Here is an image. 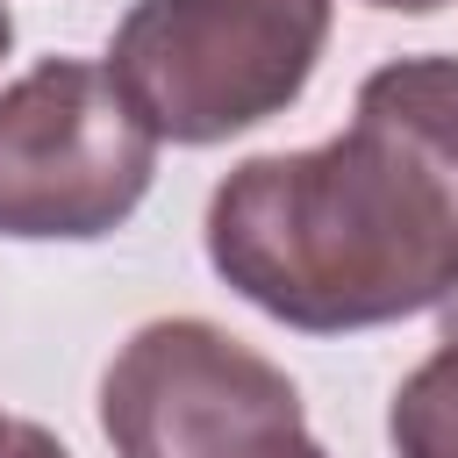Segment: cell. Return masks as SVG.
Segmentation results:
<instances>
[{"mask_svg":"<svg viewBox=\"0 0 458 458\" xmlns=\"http://www.w3.org/2000/svg\"><path fill=\"white\" fill-rule=\"evenodd\" d=\"M208 265L308 336L437 308L458 272V57H394L344 136L243 157L208 193Z\"/></svg>","mask_w":458,"mask_h":458,"instance_id":"obj_1","label":"cell"},{"mask_svg":"<svg viewBox=\"0 0 458 458\" xmlns=\"http://www.w3.org/2000/svg\"><path fill=\"white\" fill-rule=\"evenodd\" d=\"M329 43V0H136L107 72L157 143H229L286 114Z\"/></svg>","mask_w":458,"mask_h":458,"instance_id":"obj_2","label":"cell"},{"mask_svg":"<svg viewBox=\"0 0 458 458\" xmlns=\"http://www.w3.org/2000/svg\"><path fill=\"white\" fill-rule=\"evenodd\" d=\"M157 136L107 64L43 57L0 86V236L93 243L150 193Z\"/></svg>","mask_w":458,"mask_h":458,"instance_id":"obj_3","label":"cell"},{"mask_svg":"<svg viewBox=\"0 0 458 458\" xmlns=\"http://www.w3.org/2000/svg\"><path fill=\"white\" fill-rule=\"evenodd\" d=\"M100 429L114 458H279L308 415L265 351L200 315H165L107 358Z\"/></svg>","mask_w":458,"mask_h":458,"instance_id":"obj_4","label":"cell"},{"mask_svg":"<svg viewBox=\"0 0 458 458\" xmlns=\"http://www.w3.org/2000/svg\"><path fill=\"white\" fill-rule=\"evenodd\" d=\"M394 458H458V344L422 358L386 408Z\"/></svg>","mask_w":458,"mask_h":458,"instance_id":"obj_5","label":"cell"},{"mask_svg":"<svg viewBox=\"0 0 458 458\" xmlns=\"http://www.w3.org/2000/svg\"><path fill=\"white\" fill-rule=\"evenodd\" d=\"M21 458H72V451H64L43 422H21Z\"/></svg>","mask_w":458,"mask_h":458,"instance_id":"obj_6","label":"cell"},{"mask_svg":"<svg viewBox=\"0 0 458 458\" xmlns=\"http://www.w3.org/2000/svg\"><path fill=\"white\" fill-rule=\"evenodd\" d=\"M437 329H444V344H458V272H451V286L437 293Z\"/></svg>","mask_w":458,"mask_h":458,"instance_id":"obj_7","label":"cell"},{"mask_svg":"<svg viewBox=\"0 0 458 458\" xmlns=\"http://www.w3.org/2000/svg\"><path fill=\"white\" fill-rule=\"evenodd\" d=\"M365 7H379V14H437L451 0H365Z\"/></svg>","mask_w":458,"mask_h":458,"instance_id":"obj_8","label":"cell"},{"mask_svg":"<svg viewBox=\"0 0 458 458\" xmlns=\"http://www.w3.org/2000/svg\"><path fill=\"white\" fill-rule=\"evenodd\" d=\"M0 458H21V422L0 415Z\"/></svg>","mask_w":458,"mask_h":458,"instance_id":"obj_9","label":"cell"},{"mask_svg":"<svg viewBox=\"0 0 458 458\" xmlns=\"http://www.w3.org/2000/svg\"><path fill=\"white\" fill-rule=\"evenodd\" d=\"M279 458H329V451H322V444H315V437H301V444H286V451H279Z\"/></svg>","mask_w":458,"mask_h":458,"instance_id":"obj_10","label":"cell"},{"mask_svg":"<svg viewBox=\"0 0 458 458\" xmlns=\"http://www.w3.org/2000/svg\"><path fill=\"white\" fill-rule=\"evenodd\" d=\"M7 43H14V14H7V0H0V57H7Z\"/></svg>","mask_w":458,"mask_h":458,"instance_id":"obj_11","label":"cell"}]
</instances>
